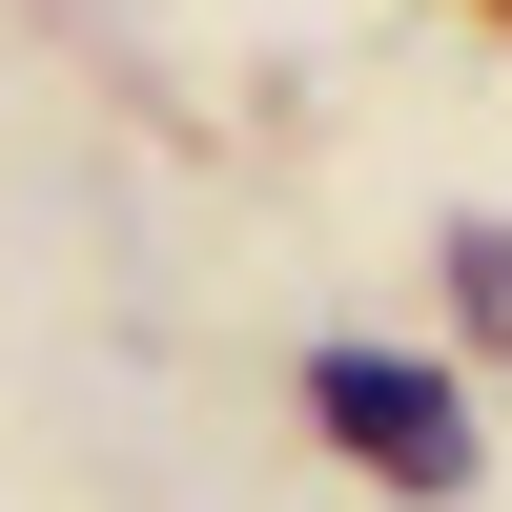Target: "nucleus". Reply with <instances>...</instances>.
<instances>
[{"label": "nucleus", "instance_id": "f257e3e1", "mask_svg": "<svg viewBox=\"0 0 512 512\" xmlns=\"http://www.w3.org/2000/svg\"><path fill=\"white\" fill-rule=\"evenodd\" d=\"M308 410H328V451H349V472H390V492H472V390H451V369L328 349V369H308Z\"/></svg>", "mask_w": 512, "mask_h": 512}, {"label": "nucleus", "instance_id": "f03ea898", "mask_svg": "<svg viewBox=\"0 0 512 512\" xmlns=\"http://www.w3.org/2000/svg\"><path fill=\"white\" fill-rule=\"evenodd\" d=\"M451 308H472L492 349H512V226H451Z\"/></svg>", "mask_w": 512, "mask_h": 512}]
</instances>
